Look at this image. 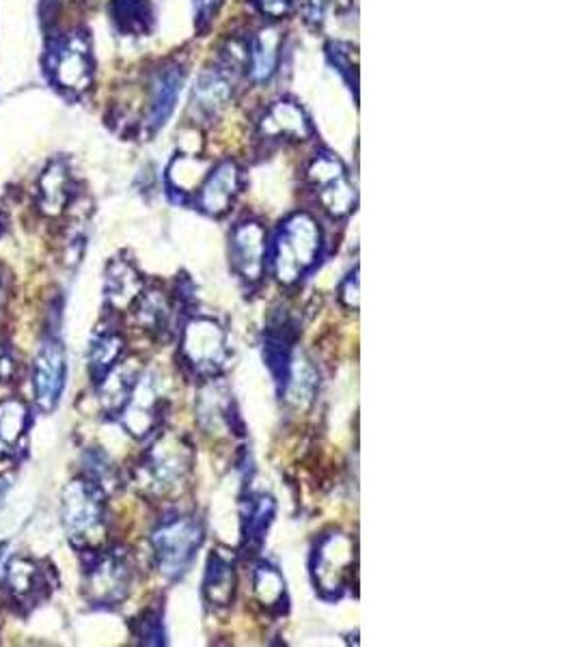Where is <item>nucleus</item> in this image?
Returning <instances> with one entry per match:
<instances>
[{"mask_svg": "<svg viewBox=\"0 0 576 647\" xmlns=\"http://www.w3.org/2000/svg\"><path fill=\"white\" fill-rule=\"evenodd\" d=\"M309 184L320 205L332 216H346L352 212L357 193L348 179L346 166L330 154L316 156L307 171Z\"/></svg>", "mask_w": 576, "mask_h": 647, "instance_id": "obj_9", "label": "nucleus"}, {"mask_svg": "<svg viewBox=\"0 0 576 647\" xmlns=\"http://www.w3.org/2000/svg\"><path fill=\"white\" fill-rule=\"evenodd\" d=\"M61 518L70 542L76 548L95 551L106 537L104 487L93 480H74L63 490Z\"/></svg>", "mask_w": 576, "mask_h": 647, "instance_id": "obj_2", "label": "nucleus"}, {"mask_svg": "<svg viewBox=\"0 0 576 647\" xmlns=\"http://www.w3.org/2000/svg\"><path fill=\"white\" fill-rule=\"evenodd\" d=\"M204 544V526L195 516H175L158 526L152 535L156 566L166 578L182 576Z\"/></svg>", "mask_w": 576, "mask_h": 647, "instance_id": "obj_4", "label": "nucleus"}, {"mask_svg": "<svg viewBox=\"0 0 576 647\" xmlns=\"http://www.w3.org/2000/svg\"><path fill=\"white\" fill-rule=\"evenodd\" d=\"M193 446L177 434L166 432L150 451L136 471V480L150 494L165 496L184 484L193 471Z\"/></svg>", "mask_w": 576, "mask_h": 647, "instance_id": "obj_3", "label": "nucleus"}, {"mask_svg": "<svg viewBox=\"0 0 576 647\" xmlns=\"http://www.w3.org/2000/svg\"><path fill=\"white\" fill-rule=\"evenodd\" d=\"M29 405L18 398L0 402V455H11L29 428Z\"/></svg>", "mask_w": 576, "mask_h": 647, "instance_id": "obj_26", "label": "nucleus"}, {"mask_svg": "<svg viewBox=\"0 0 576 647\" xmlns=\"http://www.w3.org/2000/svg\"><path fill=\"white\" fill-rule=\"evenodd\" d=\"M48 68L54 84L68 93H83L91 86L93 57L83 31H72L54 41Z\"/></svg>", "mask_w": 576, "mask_h": 647, "instance_id": "obj_7", "label": "nucleus"}, {"mask_svg": "<svg viewBox=\"0 0 576 647\" xmlns=\"http://www.w3.org/2000/svg\"><path fill=\"white\" fill-rule=\"evenodd\" d=\"M132 576H134V569L125 551L113 548V551L100 553L93 557L91 566L86 569V583H84L86 598L93 605L115 607L130 594Z\"/></svg>", "mask_w": 576, "mask_h": 647, "instance_id": "obj_6", "label": "nucleus"}, {"mask_svg": "<svg viewBox=\"0 0 576 647\" xmlns=\"http://www.w3.org/2000/svg\"><path fill=\"white\" fill-rule=\"evenodd\" d=\"M2 294H4V287H2V281H0V300H2Z\"/></svg>", "mask_w": 576, "mask_h": 647, "instance_id": "obj_38", "label": "nucleus"}, {"mask_svg": "<svg viewBox=\"0 0 576 647\" xmlns=\"http://www.w3.org/2000/svg\"><path fill=\"white\" fill-rule=\"evenodd\" d=\"M2 232H4V216L0 214V236H2Z\"/></svg>", "mask_w": 576, "mask_h": 647, "instance_id": "obj_37", "label": "nucleus"}, {"mask_svg": "<svg viewBox=\"0 0 576 647\" xmlns=\"http://www.w3.org/2000/svg\"><path fill=\"white\" fill-rule=\"evenodd\" d=\"M161 408L163 398L156 378L152 373L141 376L132 389L130 400L122 408V423L125 430L136 439L152 434V430L158 425Z\"/></svg>", "mask_w": 576, "mask_h": 647, "instance_id": "obj_12", "label": "nucleus"}, {"mask_svg": "<svg viewBox=\"0 0 576 647\" xmlns=\"http://www.w3.org/2000/svg\"><path fill=\"white\" fill-rule=\"evenodd\" d=\"M179 355L195 376L216 378L229 361L227 332L212 318H193L182 328Z\"/></svg>", "mask_w": 576, "mask_h": 647, "instance_id": "obj_5", "label": "nucleus"}, {"mask_svg": "<svg viewBox=\"0 0 576 647\" xmlns=\"http://www.w3.org/2000/svg\"><path fill=\"white\" fill-rule=\"evenodd\" d=\"M199 421L204 430L209 434H232L236 428V414L234 402L225 384L214 382V378L207 380L206 387L199 396Z\"/></svg>", "mask_w": 576, "mask_h": 647, "instance_id": "obj_16", "label": "nucleus"}, {"mask_svg": "<svg viewBox=\"0 0 576 647\" xmlns=\"http://www.w3.org/2000/svg\"><path fill=\"white\" fill-rule=\"evenodd\" d=\"M111 18L125 35H145L154 22L147 0H113Z\"/></svg>", "mask_w": 576, "mask_h": 647, "instance_id": "obj_28", "label": "nucleus"}, {"mask_svg": "<svg viewBox=\"0 0 576 647\" xmlns=\"http://www.w3.org/2000/svg\"><path fill=\"white\" fill-rule=\"evenodd\" d=\"M218 4H220V0H195V13H197L199 29H204L207 22L212 20V16L218 9Z\"/></svg>", "mask_w": 576, "mask_h": 647, "instance_id": "obj_35", "label": "nucleus"}, {"mask_svg": "<svg viewBox=\"0 0 576 647\" xmlns=\"http://www.w3.org/2000/svg\"><path fill=\"white\" fill-rule=\"evenodd\" d=\"M354 566V542L346 533H329L318 542L313 555V578L322 594L339 596Z\"/></svg>", "mask_w": 576, "mask_h": 647, "instance_id": "obj_8", "label": "nucleus"}, {"mask_svg": "<svg viewBox=\"0 0 576 647\" xmlns=\"http://www.w3.org/2000/svg\"><path fill=\"white\" fill-rule=\"evenodd\" d=\"M182 84H184V72L177 65H168L165 70H161L158 76L154 79L152 104H150V115H147V122L152 125V130L163 127L168 122V117L173 115Z\"/></svg>", "mask_w": 576, "mask_h": 647, "instance_id": "obj_19", "label": "nucleus"}, {"mask_svg": "<svg viewBox=\"0 0 576 647\" xmlns=\"http://www.w3.org/2000/svg\"><path fill=\"white\" fill-rule=\"evenodd\" d=\"M207 162L197 156H177L168 166V184L179 193H193L202 188L206 179Z\"/></svg>", "mask_w": 576, "mask_h": 647, "instance_id": "obj_29", "label": "nucleus"}, {"mask_svg": "<svg viewBox=\"0 0 576 647\" xmlns=\"http://www.w3.org/2000/svg\"><path fill=\"white\" fill-rule=\"evenodd\" d=\"M143 289H145L143 277L127 259H113L109 264L106 279H104V294H106V305L113 311L117 314L130 311V307L136 302Z\"/></svg>", "mask_w": 576, "mask_h": 647, "instance_id": "obj_17", "label": "nucleus"}, {"mask_svg": "<svg viewBox=\"0 0 576 647\" xmlns=\"http://www.w3.org/2000/svg\"><path fill=\"white\" fill-rule=\"evenodd\" d=\"M284 384L288 404L296 410H307L318 393V371L305 357H296L289 361Z\"/></svg>", "mask_w": 576, "mask_h": 647, "instance_id": "obj_23", "label": "nucleus"}, {"mask_svg": "<svg viewBox=\"0 0 576 647\" xmlns=\"http://www.w3.org/2000/svg\"><path fill=\"white\" fill-rule=\"evenodd\" d=\"M0 355H2V352H0Z\"/></svg>", "mask_w": 576, "mask_h": 647, "instance_id": "obj_39", "label": "nucleus"}, {"mask_svg": "<svg viewBox=\"0 0 576 647\" xmlns=\"http://www.w3.org/2000/svg\"><path fill=\"white\" fill-rule=\"evenodd\" d=\"M253 589L257 600L266 608H277L286 600V581L277 567L259 564L253 574Z\"/></svg>", "mask_w": 576, "mask_h": 647, "instance_id": "obj_30", "label": "nucleus"}, {"mask_svg": "<svg viewBox=\"0 0 576 647\" xmlns=\"http://www.w3.org/2000/svg\"><path fill=\"white\" fill-rule=\"evenodd\" d=\"M325 9H327V0H307V18L313 24H320L322 22Z\"/></svg>", "mask_w": 576, "mask_h": 647, "instance_id": "obj_36", "label": "nucleus"}, {"mask_svg": "<svg viewBox=\"0 0 576 647\" xmlns=\"http://www.w3.org/2000/svg\"><path fill=\"white\" fill-rule=\"evenodd\" d=\"M122 355H124V337L113 328L97 330L89 348V369L95 382H100L115 364L122 361Z\"/></svg>", "mask_w": 576, "mask_h": 647, "instance_id": "obj_27", "label": "nucleus"}, {"mask_svg": "<svg viewBox=\"0 0 576 647\" xmlns=\"http://www.w3.org/2000/svg\"><path fill=\"white\" fill-rule=\"evenodd\" d=\"M259 132L266 141H305L311 136V125L300 106L281 100L266 111L259 122Z\"/></svg>", "mask_w": 576, "mask_h": 647, "instance_id": "obj_15", "label": "nucleus"}, {"mask_svg": "<svg viewBox=\"0 0 576 647\" xmlns=\"http://www.w3.org/2000/svg\"><path fill=\"white\" fill-rule=\"evenodd\" d=\"M236 564L234 557L218 551L209 557L207 564L206 581H204V594L212 607L225 608L234 603L236 596Z\"/></svg>", "mask_w": 576, "mask_h": 647, "instance_id": "obj_18", "label": "nucleus"}, {"mask_svg": "<svg viewBox=\"0 0 576 647\" xmlns=\"http://www.w3.org/2000/svg\"><path fill=\"white\" fill-rule=\"evenodd\" d=\"M171 300L161 289H143L136 302L130 307L134 322L145 332H161L165 330L171 318Z\"/></svg>", "mask_w": 576, "mask_h": 647, "instance_id": "obj_25", "label": "nucleus"}, {"mask_svg": "<svg viewBox=\"0 0 576 647\" xmlns=\"http://www.w3.org/2000/svg\"><path fill=\"white\" fill-rule=\"evenodd\" d=\"M322 229L313 216L298 212L281 225L272 244V270L277 281L296 285L318 261Z\"/></svg>", "mask_w": 576, "mask_h": 647, "instance_id": "obj_1", "label": "nucleus"}, {"mask_svg": "<svg viewBox=\"0 0 576 647\" xmlns=\"http://www.w3.org/2000/svg\"><path fill=\"white\" fill-rule=\"evenodd\" d=\"M232 91H234L232 81L223 70L218 68L206 70L195 84L193 106L197 109V113L212 117L227 106V102L232 100Z\"/></svg>", "mask_w": 576, "mask_h": 647, "instance_id": "obj_21", "label": "nucleus"}, {"mask_svg": "<svg viewBox=\"0 0 576 647\" xmlns=\"http://www.w3.org/2000/svg\"><path fill=\"white\" fill-rule=\"evenodd\" d=\"M272 516H275V501L266 494H257L250 505H248L247 518V542L250 546H261L264 537H266V531L268 526L272 523Z\"/></svg>", "mask_w": 576, "mask_h": 647, "instance_id": "obj_31", "label": "nucleus"}, {"mask_svg": "<svg viewBox=\"0 0 576 647\" xmlns=\"http://www.w3.org/2000/svg\"><path fill=\"white\" fill-rule=\"evenodd\" d=\"M279 48H281V31L275 27H268L253 38L248 59H250V76L255 81H268L277 72Z\"/></svg>", "mask_w": 576, "mask_h": 647, "instance_id": "obj_24", "label": "nucleus"}, {"mask_svg": "<svg viewBox=\"0 0 576 647\" xmlns=\"http://www.w3.org/2000/svg\"><path fill=\"white\" fill-rule=\"evenodd\" d=\"M163 622L156 610H147L138 622V639L145 646H163Z\"/></svg>", "mask_w": 576, "mask_h": 647, "instance_id": "obj_32", "label": "nucleus"}, {"mask_svg": "<svg viewBox=\"0 0 576 647\" xmlns=\"http://www.w3.org/2000/svg\"><path fill=\"white\" fill-rule=\"evenodd\" d=\"M240 193V168L232 161L220 162L199 188V207L209 216L225 214Z\"/></svg>", "mask_w": 576, "mask_h": 647, "instance_id": "obj_13", "label": "nucleus"}, {"mask_svg": "<svg viewBox=\"0 0 576 647\" xmlns=\"http://www.w3.org/2000/svg\"><path fill=\"white\" fill-rule=\"evenodd\" d=\"M232 266L236 275L248 285L259 284L266 268V229L257 220H245L236 225L232 234Z\"/></svg>", "mask_w": 576, "mask_h": 647, "instance_id": "obj_10", "label": "nucleus"}, {"mask_svg": "<svg viewBox=\"0 0 576 647\" xmlns=\"http://www.w3.org/2000/svg\"><path fill=\"white\" fill-rule=\"evenodd\" d=\"M341 294H339V298H341V302L348 307V309H359V277H357V270H354V275H350L343 285H341V289H339Z\"/></svg>", "mask_w": 576, "mask_h": 647, "instance_id": "obj_34", "label": "nucleus"}, {"mask_svg": "<svg viewBox=\"0 0 576 647\" xmlns=\"http://www.w3.org/2000/svg\"><path fill=\"white\" fill-rule=\"evenodd\" d=\"M65 352L59 341H45L33 363V396L43 412L54 410L65 387Z\"/></svg>", "mask_w": 576, "mask_h": 647, "instance_id": "obj_11", "label": "nucleus"}, {"mask_svg": "<svg viewBox=\"0 0 576 647\" xmlns=\"http://www.w3.org/2000/svg\"><path fill=\"white\" fill-rule=\"evenodd\" d=\"M257 4V9L272 18V20H279V18H286L291 13L294 9V0H253Z\"/></svg>", "mask_w": 576, "mask_h": 647, "instance_id": "obj_33", "label": "nucleus"}, {"mask_svg": "<svg viewBox=\"0 0 576 647\" xmlns=\"http://www.w3.org/2000/svg\"><path fill=\"white\" fill-rule=\"evenodd\" d=\"M141 378L136 361H120L100 380V402L106 412H122L132 396L134 384Z\"/></svg>", "mask_w": 576, "mask_h": 647, "instance_id": "obj_20", "label": "nucleus"}, {"mask_svg": "<svg viewBox=\"0 0 576 647\" xmlns=\"http://www.w3.org/2000/svg\"><path fill=\"white\" fill-rule=\"evenodd\" d=\"M74 197V179L65 161H52L38 182V205L45 216H61Z\"/></svg>", "mask_w": 576, "mask_h": 647, "instance_id": "obj_14", "label": "nucleus"}, {"mask_svg": "<svg viewBox=\"0 0 576 647\" xmlns=\"http://www.w3.org/2000/svg\"><path fill=\"white\" fill-rule=\"evenodd\" d=\"M45 587L40 566L27 557H16L4 569V589L16 603H31Z\"/></svg>", "mask_w": 576, "mask_h": 647, "instance_id": "obj_22", "label": "nucleus"}]
</instances>
